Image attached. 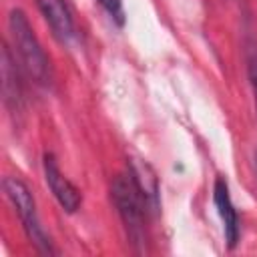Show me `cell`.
Masks as SVG:
<instances>
[{
    "label": "cell",
    "mask_w": 257,
    "mask_h": 257,
    "mask_svg": "<svg viewBox=\"0 0 257 257\" xmlns=\"http://www.w3.org/2000/svg\"><path fill=\"white\" fill-rule=\"evenodd\" d=\"M110 197L112 203L120 215V221L124 223L126 229V237L133 245V249L137 253L145 251L147 245V231H145V217L149 213L147 203L139 191V187L135 185L131 173H120L112 179L110 185Z\"/></svg>",
    "instance_id": "6da1fadb"
},
{
    "label": "cell",
    "mask_w": 257,
    "mask_h": 257,
    "mask_svg": "<svg viewBox=\"0 0 257 257\" xmlns=\"http://www.w3.org/2000/svg\"><path fill=\"white\" fill-rule=\"evenodd\" d=\"M8 30H10L12 44L16 48V54L26 74L34 78V82L38 84H48L50 82V60L22 10L14 8L8 14Z\"/></svg>",
    "instance_id": "7a4b0ae2"
},
{
    "label": "cell",
    "mask_w": 257,
    "mask_h": 257,
    "mask_svg": "<svg viewBox=\"0 0 257 257\" xmlns=\"http://www.w3.org/2000/svg\"><path fill=\"white\" fill-rule=\"evenodd\" d=\"M2 187H4V193L8 197V201L12 203L14 211L18 213L20 221H22V227L28 235V239L32 241V245L38 249V253H44V255H54V247L50 243V237L48 233L44 231L40 219H38V211H36V201L28 189V185L18 179V177H4L2 181Z\"/></svg>",
    "instance_id": "3957f363"
},
{
    "label": "cell",
    "mask_w": 257,
    "mask_h": 257,
    "mask_svg": "<svg viewBox=\"0 0 257 257\" xmlns=\"http://www.w3.org/2000/svg\"><path fill=\"white\" fill-rule=\"evenodd\" d=\"M42 169H44L46 185H48L50 193L54 195V199L58 201V205H60L64 211L74 213V211L80 207V193H78V189L62 175V171L58 169V163H56V159H54L52 153H44Z\"/></svg>",
    "instance_id": "277c9868"
},
{
    "label": "cell",
    "mask_w": 257,
    "mask_h": 257,
    "mask_svg": "<svg viewBox=\"0 0 257 257\" xmlns=\"http://www.w3.org/2000/svg\"><path fill=\"white\" fill-rule=\"evenodd\" d=\"M40 14L44 16L46 24L50 26L52 34L58 42L66 44L74 36V20L66 0H36Z\"/></svg>",
    "instance_id": "5b68a950"
},
{
    "label": "cell",
    "mask_w": 257,
    "mask_h": 257,
    "mask_svg": "<svg viewBox=\"0 0 257 257\" xmlns=\"http://www.w3.org/2000/svg\"><path fill=\"white\" fill-rule=\"evenodd\" d=\"M213 201H215V207H217L219 217L223 221V231H225L227 245L233 249L239 241V215L233 207V201H231V195H229V185L223 177L215 179Z\"/></svg>",
    "instance_id": "8992f818"
},
{
    "label": "cell",
    "mask_w": 257,
    "mask_h": 257,
    "mask_svg": "<svg viewBox=\"0 0 257 257\" xmlns=\"http://www.w3.org/2000/svg\"><path fill=\"white\" fill-rule=\"evenodd\" d=\"M128 173H131L135 185L139 187V191L147 203V209L157 213L161 207V201H159V179H157L153 167L143 159H131Z\"/></svg>",
    "instance_id": "52a82bcc"
},
{
    "label": "cell",
    "mask_w": 257,
    "mask_h": 257,
    "mask_svg": "<svg viewBox=\"0 0 257 257\" xmlns=\"http://www.w3.org/2000/svg\"><path fill=\"white\" fill-rule=\"evenodd\" d=\"M2 90H4V102L12 110H18L22 104V86L18 80L16 58L10 54L8 46L2 48Z\"/></svg>",
    "instance_id": "ba28073f"
},
{
    "label": "cell",
    "mask_w": 257,
    "mask_h": 257,
    "mask_svg": "<svg viewBox=\"0 0 257 257\" xmlns=\"http://www.w3.org/2000/svg\"><path fill=\"white\" fill-rule=\"evenodd\" d=\"M98 4L108 12V16L122 26L124 24V10H122V0H98Z\"/></svg>",
    "instance_id": "9c48e42d"
},
{
    "label": "cell",
    "mask_w": 257,
    "mask_h": 257,
    "mask_svg": "<svg viewBox=\"0 0 257 257\" xmlns=\"http://www.w3.org/2000/svg\"><path fill=\"white\" fill-rule=\"evenodd\" d=\"M249 82H251L253 100H255V108H257V58H253L249 62Z\"/></svg>",
    "instance_id": "30bf717a"
}]
</instances>
